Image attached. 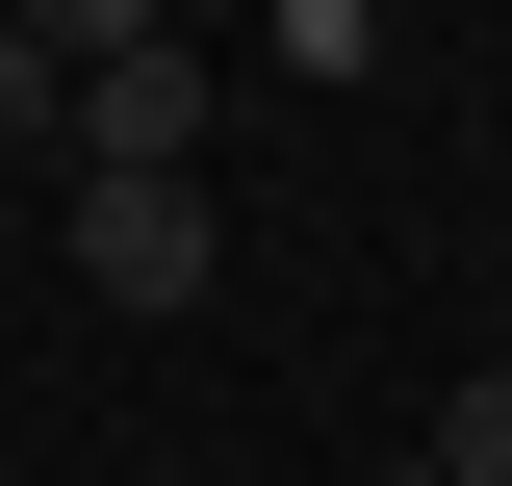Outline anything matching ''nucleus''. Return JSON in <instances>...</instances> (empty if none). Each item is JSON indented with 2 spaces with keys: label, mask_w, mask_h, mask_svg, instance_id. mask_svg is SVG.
Listing matches in <instances>:
<instances>
[{
  "label": "nucleus",
  "mask_w": 512,
  "mask_h": 486,
  "mask_svg": "<svg viewBox=\"0 0 512 486\" xmlns=\"http://www.w3.org/2000/svg\"><path fill=\"white\" fill-rule=\"evenodd\" d=\"M52 52H77V180H205V52L154 0H52Z\"/></svg>",
  "instance_id": "nucleus-1"
},
{
  "label": "nucleus",
  "mask_w": 512,
  "mask_h": 486,
  "mask_svg": "<svg viewBox=\"0 0 512 486\" xmlns=\"http://www.w3.org/2000/svg\"><path fill=\"white\" fill-rule=\"evenodd\" d=\"M77 282H103V307H154V333H180V307L231 282V256H205V180H77Z\"/></svg>",
  "instance_id": "nucleus-2"
},
{
  "label": "nucleus",
  "mask_w": 512,
  "mask_h": 486,
  "mask_svg": "<svg viewBox=\"0 0 512 486\" xmlns=\"http://www.w3.org/2000/svg\"><path fill=\"white\" fill-rule=\"evenodd\" d=\"M0 154H77V52H52V0L0 26Z\"/></svg>",
  "instance_id": "nucleus-3"
},
{
  "label": "nucleus",
  "mask_w": 512,
  "mask_h": 486,
  "mask_svg": "<svg viewBox=\"0 0 512 486\" xmlns=\"http://www.w3.org/2000/svg\"><path fill=\"white\" fill-rule=\"evenodd\" d=\"M410 461H436V486H512V359H487V384H461V410H436V435H410Z\"/></svg>",
  "instance_id": "nucleus-4"
}]
</instances>
